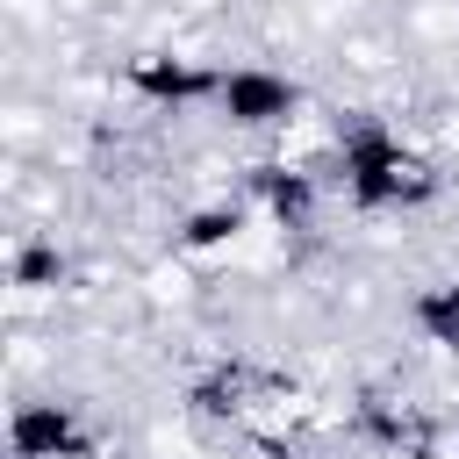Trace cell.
Here are the masks:
<instances>
[{"mask_svg":"<svg viewBox=\"0 0 459 459\" xmlns=\"http://www.w3.org/2000/svg\"><path fill=\"white\" fill-rule=\"evenodd\" d=\"M409 323H416L430 344L459 351V280H437V287H423V294L409 301Z\"/></svg>","mask_w":459,"mask_h":459,"instance_id":"6","label":"cell"},{"mask_svg":"<svg viewBox=\"0 0 459 459\" xmlns=\"http://www.w3.org/2000/svg\"><path fill=\"white\" fill-rule=\"evenodd\" d=\"M186 409H194V416H208V423H222V416H237V409H244V380H237V373H208V380H194V387H186Z\"/></svg>","mask_w":459,"mask_h":459,"instance_id":"9","label":"cell"},{"mask_svg":"<svg viewBox=\"0 0 459 459\" xmlns=\"http://www.w3.org/2000/svg\"><path fill=\"white\" fill-rule=\"evenodd\" d=\"M359 430H366L373 445H394V452H402V445H423V437H430V430H423V423H416L409 409H394V402H359Z\"/></svg>","mask_w":459,"mask_h":459,"instance_id":"8","label":"cell"},{"mask_svg":"<svg viewBox=\"0 0 459 459\" xmlns=\"http://www.w3.org/2000/svg\"><path fill=\"white\" fill-rule=\"evenodd\" d=\"M215 108L230 129H287L301 115V79H287L273 65H222Z\"/></svg>","mask_w":459,"mask_h":459,"instance_id":"2","label":"cell"},{"mask_svg":"<svg viewBox=\"0 0 459 459\" xmlns=\"http://www.w3.org/2000/svg\"><path fill=\"white\" fill-rule=\"evenodd\" d=\"M337 186L359 215H409L423 201H437V165L387 122V115H344L337 122Z\"/></svg>","mask_w":459,"mask_h":459,"instance_id":"1","label":"cell"},{"mask_svg":"<svg viewBox=\"0 0 459 459\" xmlns=\"http://www.w3.org/2000/svg\"><path fill=\"white\" fill-rule=\"evenodd\" d=\"M65 280V258H57V244H22L14 251V287H57Z\"/></svg>","mask_w":459,"mask_h":459,"instance_id":"10","label":"cell"},{"mask_svg":"<svg viewBox=\"0 0 459 459\" xmlns=\"http://www.w3.org/2000/svg\"><path fill=\"white\" fill-rule=\"evenodd\" d=\"M129 93H143L151 108H194V100L222 93V72L201 57H179V50H143V57H129Z\"/></svg>","mask_w":459,"mask_h":459,"instance_id":"4","label":"cell"},{"mask_svg":"<svg viewBox=\"0 0 459 459\" xmlns=\"http://www.w3.org/2000/svg\"><path fill=\"white\" fill-rule=\"evenodd\" d=\"M7 452L14 459H86L93 430L79 423L72 402H14L7 416Z\"/></svg>","mask_w":459,"mask_h":459,"instance_id":"3","label":"cell"},{"mask_svg":"<svg viewBox=\"0 0 459 459\" xmlns=\"http://www.w3.org/2000/svg\"><path fill=\"white\" fill-rule=\"evenodd\" d=\"M251 201L280 222V230H308V215H316V172H301V165H251Z\"/></svg>","mask_w":459,"mask_h":459,"instance_id":"5","label":"cell"},{"mask_svg":"<svg viewBox=\"0 0 459 459\" xmlns=\"http://www.w3.org/2000/svg\"><path fill=\"white\" fill-rule=\"evenodd\" d=\"M237 230H244V208L237 201H208V208H194L179 222V244L186 251H222V244H237Z\"/></svg>","mask_w":459,"mask_h":459,"instance_id":"7","label":"cell"}]
</instances>
